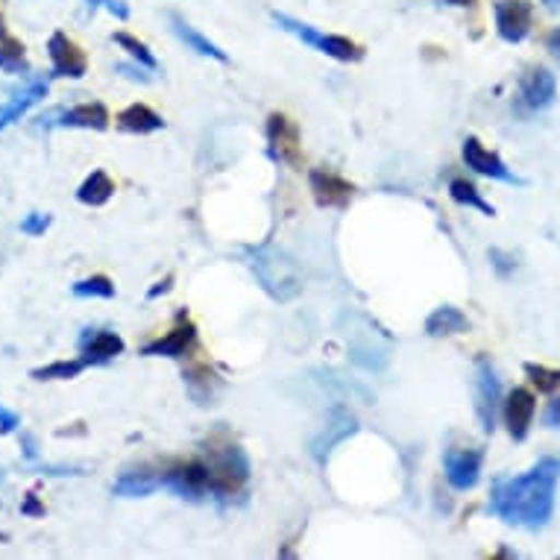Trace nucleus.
<instances>
[{"label": "nucleus", "mask_w": 560, "mask_h": 560, "mask_svg": "<svg viewBox=\"0 0 560 560\" xmlns=\"http://www.w3.org/2000/svg\"><path fill=\"white\" fill-rule=\"evenodd\" d=\"M497 33L508 45H520L528 38L534 27V3L532 0H497Z\"/></svg>", "instance_id": "7"}, {"label": "nucleus", "mask_w": 560, "mask_h": 560, "mask_svg": "<svg viewBox=\"0 0 560 560\" xmlns=\"http://www.w3.org/2000/svg\"><path fill=\"white\" fill-rule=\"evenodd\" d=\"M558 94V83L555 74H549L546 68H532L520 83V94H516V106L523 112H542L549 109Z\"/></svg>", "instance_id": "13"}, {"label": "nucleus", "mask_w": 560, "mask_h": 560, "mask_svg": "<svg viewBox=\"0 0 560 560\" xmlns=\"http://www.w3.org/2000/svg\"><path fill=\"white\" fill-rule=\"evenodd\" d=\"M542 3H546V7H551V10H558L560 7V0H542Z\"/></svg>", "instance_id": "41"}, {"label": "nucleus", "mask_w": 560, "mask_h": 560, "mask_svg": "<svg viewBox=\"0 0 560 560\" xmlns=\"http://www.w3.org/2000/svg\"><path fill=\"white\" fill-rule=\"evenodd\" d=\"M534 411H537V399H534L532 390H525V387H514V390L502 399V417H505L511 441L523 443L525 438H528L534 423Z\"/></svg>", "instance_id": "12"}, {"label": "nucleus", "mask_w": 560, "mask_h": 560, "mask_svg": "<svg viewBox=\"0 0 560 560\" xmlns=\"http://www.w3.org/2000/svg\"><path fill=\"white\" fill-rule=\"evenodd\" d=\"M185 387L197 405H209L214 399V394L221 390V378L214 376L209 368H191L185 373Z\"/></svg>", "instance_id": "23"}, {"label": "nucleus", "mask_w": 560, "mask_h": 560, "mask_svg": "<svg viewBox=\"0 0 560 560\" xmlns=\"http://www.w3.org/2000/svg\"><path fill=\"white\" fill-rule=\"evenodd\" d=\"M21 511L27 516H45V505H38L36 493H30L27 499H24V505H21Z\"/></svg>", "instance_id": "37"}, {"label": "nucleus", "mask_w": 560, "mask_h": 560, "mask_svg": "<svg viewBox=\"0 0 560 560\" xmlns=\"http://www.w3.org/2000/svg\"><path fill=\"white\" fill-rule=\"evenodd\" d=\"M197 343V329H194V323H179L176 329H171L165 338L153 340L148 347L141 349V355L144 359H185L188 352Z\"/></svg>", "instance_id": "16"}, {"label": "nucleus", "mask_w": 560, "mask_h": 560, "mask_svg": "<svg viewBox=\"0 0 560 560\" xmlns=\"http://www.w3.org/2000/svg\"><path fill=\"white\" fill-rule=\"evenodd\" d=\"M171 285H174V279H171V276H167V279H162V282H159L156 288H150L148 296H150V300H156V296L167 294V291H171Z\"/></svg>", "instance_id": "39"}, {"label": "nucleus", "mask_w": 560, "mask_h": 560, "mask_svg": "<svg viewBox=\"0 0 560 560\" xmlns=\"http://www.w3.org/2000/svg\"><path fill=\"white\" fill-rule=\"evenodd\" d=\"M85 370V361H54V364H47V368H36L30 376L36 378V382H68V378H77Z\"/></svg>", "instance_id": "27"}, {"label": "nucleus", "mask_w": 560, "mask_h": 560, "mask_svg": "<svg viewBox=\"0 0 560 560\" xmlns=\"http://www.w3.org/2000/svg\"><path fill=\"white\" fill-rule=\"evenodd\" d=\"M0 71H7V74H27L30 71L27 59H24V45L10 36L0 38Z\"/></svg>", "instance_id": "26"}, {"label": "nucleus", "mask_w": 560, "mask_h": 560, "mask_svg": "<svg viewBox=\"0 0 560 560\" xmlns=\"http://www.w3.org/2000/svg\"><path fill=\"white\" fill-rule=\"evenodd\" d=\"M42 127H65V129H94L103 132L109 129V112L103 103H80L71 109H54L42 115Z\"/></svg>", "instance_id": "9"}, {"label": "nucleus", "mask_w": 560, "mask_h": 560, "mask_svg": "<svg viewBox=\"0 0 560 560\" xmlns=\"http://www.w3.org/2000/svg\"><path fill=\"white\" fill-rule=\"evenodd\" d=\"M452 7H476V0H446Z\"/></svg>", "instance_id": "40"}, {"label": "nucleus", "mask_w": 560, "mask_h": 560, "mask_svg": "<svg viewBox=\"0 0 560 560\" xmlns=\"http://www.w3.org/2000/svg\"><path fill=\"white\" fill-rule=\"evenodd\" d=\"M89 7H103V10H109L115 19L127 21L129 19V7L124 0H85Z\"/></svg>", "instance_id": "34"}, {"label": "nucleus", "mask_w": 560, "mask_h": 560, "mask_svg": "<svg viewBox=\"0 0 560 560\" xmlns=\"http://www.w3.org/2000/svg\"><path fill=\"white\" fill-rule=\"evenodd\" d=\"M460 156H464V165H467L469 171H476L478 176H487V179H497V183L508 185H523V179H520L493 150H487L476 136L464 138Z\"/></svg>", "instance_id": "8"}, {"label": "nucleus", "mask_w": 560, "mask_h": 560, "mask_svg": "<svg viewBox=\"0 0 560 560\" xmlns=\"http://www.w3.org/2000/svg\"><path fill=\"white\" fill-rule=\"evenodd\" d=\"M162 490V469H129L112 485V493L120 499H148Z\"/></svg>", "instance_id": "17"}, {"label": "nucleus", "mask_w": 560, "mask_h": 560, "mask_svg": "<svg viewBox=\"0 0 560 560\" xmlns=\"http://www.w3.org/2000/svg\"><path fill=\"white\" fill-rule=\"evenodd\" d=\"M273 21L276 27L285 30L291 36H296L303 45L314 47L317 54L329 56L335 62H359L364 50H361L352 38L347 36H335V33H320V30H314L312 24H303V21L291 19L285 12H273Z\"/></svg>", "instance_id": "3"}, {"label": "nucleus", "mask_w": 560, "mask_h": 560, "mask_svg": "<svg viewBox=\"0 0 560 560\" xmlns=\"http://www.w3.org/2000/svg\"><path fill=\"white\" fill-rule=\"evenodd\" d=\"M50 221H54V218H50V214H42V212H33V214H27V218H24V221H21V232H24V235H30V238H38V235H45L47 230H50Z\"/></svg>", "instance_id": "31"}, {"label": "nucleus", "mask_w": 560, "mask_h": 560, "mask_svg": "<svg viewBox=\"0 0 560 560\" xmlns=\"http://www.w3.org/2000/svg\"><path fill=\"white\" fill-rule=\"evenodd\" d=\"M118 129L120 132H129V136H150V132H159L165 129V120L159 112H153L144 103H132L118 115Z\"/></svg>", "instance_id": "19"}, {"label": "nucleus", "mask_w": 560, "mask_h": 560, "mask_svg": "<svg viewBox=\"0 0 560 560\" xmlns=\"http://www.w3.org/2000/svg\"><path fill=\"white\" fill-rule=\"evenodd\" d=\"M247 265L253 276L258 279V285L265 288L267 296H273L276 303H291L303 294V276L300 267L285 249L265 244L247 253Z\"/></svg>", "instance_id": "2"}, {"label": "nucleus", "mask_w": 560, "mask_h": 560, "mask_svg": "<svg viewBox=\"0 0 560 560\" xmlns=\"http://www.w3.org/2000/svg\"><path fill=\"white\" fill-rule=\"evenodd\" d=\"M267 153L279 165L300 167V127L279 112L267 118Z\"/></svg>", "instance_id": "6"}, {"label": "nucleus", "mask_w": 560, "mask_h": 560, "mask_svg": "<svg viewBox=\"0 0 560 560\" xmlns=\"http://www.w3.org/2000/svg\"><path fill=\"white\" fill-rule=\"evenodd\" d=\"M112 194H115V183L103 171H94L77 188V200L83 202V206H92V209H101V206H106L112 200Z\"/></svg>", "instance_id": "24"}, {"label": "nucleus", "mask_w": 560, "mask_h": 560, "mask_svg": "<svg viewBox=\"0 0 560 560\" xmlns=\"http://www.w3.org/2000/svg\"><path fill=\"white\" fill-rule=\"evenodd\" d=\"M355 432H359V425H355V420H352L349 413H340L335 423L326 425V432L320 434V441L312 443V455L323 464V460L329 458V452L335 450V446H338L340 441H347L349 434H355Z\"/></svg>", "instance_id": "22"}, {"label": "nucleus", "mask_w": 560, "mask_h": 560, "mask_svg": "<svg viewBox=\"0 0 560 560\" xmlns=\"http://www.w3.org/2000/svg\"><path fill=\"white\" fill-rule=\"evenodd\" d=\"M118 74H124L127 80H138V83H150V80H153V71H150V68H144V65H138V62L118 65Z\"/></svg>", "instance_id": "32"}, {"label": "nucleus", "mask_w": 560, "mask_h": 560, "mask_svg": "<svg viewBox=\"0 0 560 560\" xmlns=\"http://www.w3.org/2000/svg\"><path fill=\"white\" fill-rule=\"evenodd\" d=\"M124 338L109 329H85L80 335V352H83L85 368H101L118 355H124Z\"/></svg>", "instance_id": "14"}, {"label": "nucleus", "mask_w": 560, "mask_h": 560, "mask_svg": "<svg viewBox=\"0 0 560 560\" xmlns=\"http://www.w3.org/2000/svg\"><path fill=\"white\" fill-rule=\"evenodd\" d=\"M450 197L458 202V206H467V209H478V212L487 214V218H493V214H497V209H493V206H490V202L481 197V191H478L476 185L467 183V179H452Z\"/></svg>", "instance_id": "25"}, {"label": "nucleus", "mask_w": 560, "mask_h": 560, "mask_svg": "<svg viewBox=\"0 0 560 560\" xmlns=\"http://www.w3.org/2000/svg\"><path fill=\"white\" fill-rule=\"evenodd\" d=\"M162 487L174 490L179 499L188 502H202V499H218V485H214V472L209 460H188L179 467L162 469Z\"/></svg>", "instance_id": "4"}, {"label": "nucleus", "mask_w": 560, "mask_h": 560, "mask_svg": "<svg viewBox=\"0 0 560 560\" xmlns=\"http://www.w3.org/2000/svg\"><path fill=\"white\" fill-rule=\"evenodd\" d=\"M19 425H21V417H19V413L10 411V408H3V405H0V434L15 432Z\"/></svg>", "instance_id": "35"}, {"label": "nucleus", "mask_w": 560, "mask_h": 560, "mask_svg": "<svg viewBox=\"0 0 560 560\" xmlns=\"http://www.w3.org/2000/svg\"><path fill=\"white\" fill-rule=\"evenodd\" d=\"M481 467H485V455L478 450H452L443 452V476L450 481L452 490H472L481 478Z\"/></svg>", "instance_id": "10"}, {"label": "nucleus", "mask_w": 560, "mask_h": 560, "mask_svg": "<svg viewBox=\"0 0 560 560\" xmlns=\"http://www.w3.org/2000/svg\"><path fill=\"white\" fill-rule=\"evenodd\" d=\"M560 478V460H537L525 476L499 478L490 490L487 511L499 516L502 523L537 532L551 520L555 511V487Z\"/></svg>", "instance_id": "1"}, {"label": "nucleus", "mask_w": 560, "mask_h": 560, "mask_svg": "<svg viewBox=\"0 0 560 560\" xmlns=\"http://www.w3.org/2000/svg\"><path fill=\"white\" fill-rule=\"evenodd\" d=\"M171 24H174V33L179 36V42H183L188 50H194V54H200V56H209V59H218V62H230L226 50H221V47L214 45V42H209V38L202 36V33H197V30H194L188 21H183L179 15H174V19H171Z\"/></svg>", "instance_id": "21"}, {"label": "nucleus", "mask_w": 560, "mask_h": 560, "mask_svg": "<svg viewBox=\"0 0 560 560\" xmlns=\"http://www.w3.org/2000/svg\"><path fill=\"white\" fill-rule=\"evenodd\" d=\"M71 294L80 296V300H92V296H101V300H112L115 296V285H112L109 276H89V279H80L71 285Z\"/></svg>", "instance_id": "28"}, {"label": "nucleus", "mask_w": 560, "mask_h": 560, "mask_svg": "<svg viewBox=\"0 0 560 560\" xmlns=\"http://www.w3.org/2000/svg\"><path fill=\"white\" fill-rule=\"evenodd\" d=\"M47 56H50V74L54 77L83 80L85 71H89L85 54L65 33H54L50 36V42H47Z\"/></svg>", "instance_id": "11"}, {"label": "nucleus", "mask_w": 560, "mask_h": 560, "mask_svg": "<svg viewBox=\"0 0 560 560\" xmlns=\"http://www.w3.org/2000/svg\"><path fill=\"white\" fill-rule=\"evenodd\" d=\"M464 331H469V320L467 314L455 308V305L434 308L429 314V320H425V335L429 338H452V335H464Z\"/></svg>", "instance_id": "20"}, {"label": "nucleus", "mask_w": 560, "mask_h": 560, "mask_svg": "<svg viewBox=\"0 0 560 560\" xmlns=\"http://www.w3.org/2000/svg\"><path fill=\"white\" fill-rule=\"evenodd\" d=\"M525 376L540 394H558L560 390V370L542 368V364H525Z\"/></svg>", "instance_id": "30"}, {"label": "nucleus", "mask_w": 560, "mask_h": 560, "mask_svg": "<svg viewBox=\"0 0 560 560\" xmlns=\"http://www.w3.org/2000/svg\"><path fill=\"white\" fill-rule=\"evenodd\" d=\"M546 47L551 50V56H558L560 59V27H555L549 36H546Z\"/></svg>", "instance_id": "38"}, {"label": "nucleus", "mask_w": 560, "mask_h": 560, "mask_svg": "<svg viewBox=\"0 0 560 560\" xmlns=\"http://www.w3.org/2000/svg\"><path fill=\"white\" fill-rule=\"evenodd\" d=\"M112 42H115L118 47H124V50L132 56V62L144 65V68H150V71H156L159 68L156 56L150 54V47L144 45V42H138L136 36H129V33H115V36H112Z\"/></svg>", "instance_id": "29"}, {"label": "nucleus", "mask_w": 560, "mask_h": 560, "mask_svg": "<svg viewBox=\"0 0 560 560\" xmlns=\"http://www.w3.org/2000/svg\"><path fill=\"white\" fill-rule=\"evenodd\" d=\"M308 185H312L314 200L323 209H347L352 194H355V188L347 179H340L338 174H329V171H320V167L308 174Z\"/></svg>", "instance_id": "15"}, {"label": "nucleus", "mask_w": 560, "mask_h": 560, "mask_svg": "<svg viewBox=\"0 0 560 560\" xmlns=\"http://www.w3.org/2000/svg\"><path fill=\"white\" fill-rule=\"evenodd\" d=\"M546 425H549V429H558L560 425V396L558 399H551L549 408H546Z\"/></svg>", "instance_id": "36"}, {"label": "nucleus", "mask_w": 560, "mask_h": 560, "mask_svg": "<svg viewBox=\"0 0 560 560\" xmlns=\"http://www.w3.org/2000/svg\"><path fill=\"white\" fill-rule=\"evenodd\" d=\"M47 80H30L27 89L15 92L7 103H0V129H7L10 124L21 120L38 101H45Z\"/></svg>", "instance_id": "18"}, {"label": "nucleus", "mask_w": 560, "mask_h": 560, "mask_svg": "<svg viewBox=\"0 0 560 560\" xmlns=\"http://www.w3.org/2000/svg\"><path fill=\"white\" fill-rule=\"evenodd\" d=\"M490 265L497 267V273L499 276H508V273H514V256H508V253H502V249H490Z\"/></svg>", "instance_id": "33"}, {"label": "nucleus", "mask_w": 560, "mask_h": 560, "mask_svg": "<svg viewBox=\"0 0 560 560\" xmlns=\"http://www.w3.org/2000/svg\"><path fill=\"white\" fill-rule=\"evenodd\" d=\"M472 390H476V413L481 432H497V417L502 411V385L490 359L476 361V378H472Z\"/></svg>", "instance_id": "5"}]
</instances>
